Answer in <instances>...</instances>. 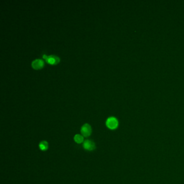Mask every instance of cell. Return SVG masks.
<instances>
[{"mask_svg": "<svg viewBox=\"0 0 184 184\" xmlns=\"http://www.w3.org/2000/svg\"><path fill=\"white\" fill-rule=\"evenodd\" d=\"M43 57L46 60V62L51 64H57L60 62V58L58 57L56 55H49L46 56V55L44 54L43 55Z\"/></svg>", "mask_w": 184, "mask_h": 184, "instance_id": "cell-2", "label": "cell"}, {"mask_svg": "<svg viewBox=\"0 0 184 184\" xmlns=\"http://www.w3.org/2000/svg\"><path fill=\"white\" fill-rule=\"evenodd\" d=\"M106 125L107 127L110 129H115L118 127V120L114 117H110L107 119Z\"/></svg>", "mask_w": 184, "mask_h": 184, "instance_id": "cell-1", "label": "cell"}, {"mask_svg": "<svg viewBox=\"0 0 184 184\" xmlns=\"http://www.w3.org/2000/svg\"><path fill=\"white\" fill-rule=\"evenodd\" d=\"M74 141L77 144H81L84 141L83 136L81 135H76L74 137Z\"/></svg>", "mask_w": 184, "mask_h": 184, "instance_id": "cell-6", "label": "cell"}, {"mask_svg": "<svg viewBox=\"0 0 184 184\" xmlns=\"http://www.w3.org/2000/svg\"><path fill=\"white\" fill-rule=\"evenodd\" d=\"M81 133L84 137H88L90 135L92 132L91 127L89 124H84L81 130Z\"/></svg>", "mask_w": 184, "mask_h": 184, "instance_id": "cell-3", "label": "cell"}, {"mask_svg": "<svg viewBox=\"0 0 184 184\" xmlns=\"http://www.w3.org/2000/svg\"><path fill=\"white\" fill-rule=\"evenodd\" d=\"M32 66L33 68L35 69H40L44 66V62L42 60L40 59H36L32 60Z\"/></svg>", "mask_w": 184, "mask_h": 184, "instance_id": "cell-5", "label": "cell"}, {"mask_svg": "<svg viewBox=\"0 0 184 184\" xmlns=\"http://www.w3.org/2000/svg\"><path fill=\"white\" fill-rule=\"evenodd\" d=\"M39 147L40 150L42 151H46L48 149V143L46 141H42L39 144Z\"/></svg>", "mask_w": 184, "mask_h": 184, "instance_id": "cell-7", "label": "cell"}, {"mask_svg": "<svg viewBox=\"0 0 184 184\" xmlns=\"http://www.w3.org/2000/svg\"><path fill=\"white\" fill-rule=\"evenodd\" d=\"M83 147L88 151H92L96 148L95 143L91 140H86L84 142Z\"/></svg>", "mask_w": 184, "mask_h": 184, "instance_id": "cell-4", "label": "cell"}]
</instances>
